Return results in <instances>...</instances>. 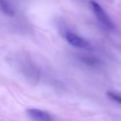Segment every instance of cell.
I'll list each match as a JSON object with an SVG mask.
<instances>
[{
    "label": "cell",
    "mask_w": 121,
    "mask_h": 121,
    "mask_svg": "<svg viewBox=\"0 0 121 121\" xmlns=\"http://www.w3.org/2000/svg\"><path fill=\"white\" fill-rule=\"evenodd\" d=\"M79 60L85 66H90V67H96L100 65V61L98 58L91 56H81Z\"/></svg>",
    "instance_id": "8992f818"
},
{
    "label": "cell",
    "mask_w": 121,
    "mask_h": 121,
    "mask_svg": "<svg viewBox=\"0 0 121 121\" xmlns=\"http://www.w3.org/2000/svg\"><path fill=\"white\" fill-rule=\"evenodd\" d=\"M0 11L8 17H13L15 15L14 8L8 0H0Z\"/></svg>",
    "instance_id": "5b68a950"
},
{
    "label": "cell",
    "mask_w": 121,
    "mask_h": 121,
    "mask_svg": "<svg viewBox=\"0 0 121 121\" xmlns=\"http://www.w3.org/2000/svg\"><path fill=\"white\" fill-rule=\"evenodd\" d=\"M17 67L20 68L21 71L23 73V75L26 76H31V78H34L35 76H37V71L35 66L32 65L31 61L26 60V58L22 57V58L17 59Z\"/></svg>",
    "instance_id": "3957f363"
},
{
    "label": "cell",
    "mask_w": 121,
    "mask_h": 121,
    "mask_svg": "<svg viewBox=\"0 0 121 121\" xmlns=\"http://www.w3.org/2000/svg\"><path fill=\"white\" fill-rule=\"evenodd\" d=\"M64 37L65 40L70 45L73 46L78 48H86L89 47V42L85 40L83 37L78 36V34L74 33L70 31H65L64 32Z\"/></svg>",
    "instance_id": "7a4b0ae2"
},
{
    "label": "cell",
    "mask_w": 121,
    "mask_h": 121,
    "mask_svg": "<svg viewBox=\"0 0 121 121\" xmlns=\"http://www.w3.org/2000/svg\"><path fill=\"white\" fill-rule=\"evenodd\" d=\"M28 116L34 121H53L54 118L49 113L40 109H28L26 110Z\"/></svg>",
    "instance_id": "277c9868"
},
{
    "label": "cell",
    "mask_w": 121,
    "mask_h": 121,
    "mask_svg": "<svg viewBox=\"0 0 121 121\" xmlns=\"http://www.w3.org/2000/svg\"><path fill=\"white\" fill-rule=\"evenodd\" d=\"M90 6H91L94 14L96 15L98 22L102 25V27L108 30L113 29L114 28L113 23H112L109 15L107 14V13L104 10V8L99 3H97L96 2L94 1L90 2Z\"/></svg>",
    "instance_id": "6da1fadb"
},
{
    "label": "cell",
    "mask_w": 121,
    "mask_h": 121,
    "mask_svg": "<svg viewBox=\"0 0 121 121\" xmlns=\"http://www.w3.org/2000/svg\"><path fill=\"white\" fill-rule=\"evenodd\" d=\"M107 95L109 96V98L111 99L112 100L115 101L116 103L120 104L121 105V95H119L117 93H115V92H111V91H109L107 93Z\"/></svg>",
    "instance_id": "52a82bcc"
}]
</instances>
